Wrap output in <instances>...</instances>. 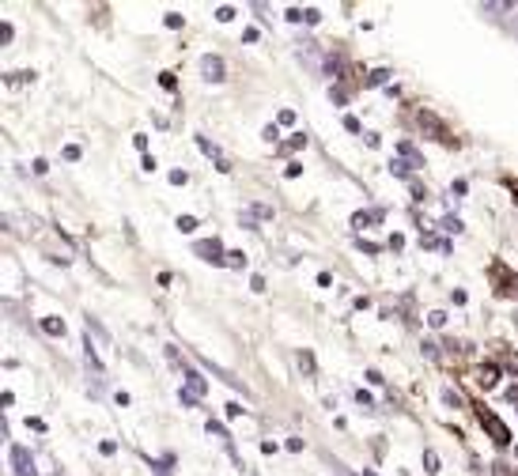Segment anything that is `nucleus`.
Instances as JSON below:
<instances>
[{"label":"nucleus","instance_id":"nucleus-3","mask_svg":"<svg viewBox=\"0 0 518 476\" xmlns=\"http://www.w3.org/2000/svg\"><path fill=\"white\" fill-rule=\"evenodd\" d=\"M201 68H204V76L209 80H224V61H219V57H204Z\"/></svg>","mask_w":518,"mask_h":476},{"label":"nucleus","instance_id":"nucleus-6","mask_svg":"<svg viewBox=\"0 0 518 476\" xmlns=\"http://www.w3.org/2000/svg\"><path fill=\"white\" fill-rule=\"evenodd\" d=\"M42 329H46V333H53V337H57V333H65V325H61V321H57V318H46V321H42Z\"/></svg>","mask_w":518,"mask_h":476},{"label":"nucleus","instance_id":"nucleus-13","mask_svg":"<svg viewBox=\"0 0 518 476\" xmlns=\"http://www.w3.org/2000/svg\"><path fill=\"white\" fill-rule=\"evenodd\" d=\"M427 321H432V325H435V329H439V325H442V321H447V314H439V310H435V314H427Z\"/></svg>","mask_w":518,"mask_h":476},{"label":"nucleus","instance_id":"nucleus-10","mask_svg":"<svg viewBox=\"0 0 518 476\" xmlns=\"http://www.w3.org/2000/svg\"><path fill=\"white\" fill-rule=\"evenodd\" d=\"M179 227H182V231H194V227H197V219H194V216H182V219H179Z\"/></svg>","mask_w":518,"mask_h":476},{"label":"nucleus","instance_id":"nucleus-11","mask_svg":"<svg viewBox=\"0 0 518 476\" xmlns=\"http://www.w3.org/2000/svg\"><path fill=\"white\" fill-rule=\"evenodd\" d=\"M295 122V110H280V125H291Z\"/></svg>","mask_w":518,"mask_h":476},{"label":"nucleus","instance_id":"nucleus-7","mask_svg":"<svg viewBox=\"0 0 518 476\" xmlns=\"http://www.w3.org/2000/svg\"><path fill=\"white\" fill-rule=\"evenodd\" d=\"M424 465H427V472H439V457L427 450V454H424Z\"/></svg>","mask_w":518,"mask_h":476},{"label":"nucleus","instance_id":"nucleus-9","mask_svg":"<svg viewBox=\"0 0 518 476\" xmlns=\"http://www.w3.org/2000/svg\"><path fill=\"white\" fill-rule=\"evenodd\" d=\"M216 20H219V23H227V20H235V8H219V12H216Z\"/></svg>","mask_w":518,"mask_h":476},{"label":"nucleus","instance_id":"nucleus-1","mask_svg":"<svg viewBox=\"0 0 518 476\" xmlns=\"http://www.w3.org/2000/svg\"><path fill=\"white\" fill-rule=\"evenodd\" d=\"M12 465H16V476H31V469H35L31 450L27 446H12Z\"/></svg>","mask_w":518,"mask_h":476},{"label":"nucleus","instance_id":"nucleus-8","mask_svg":"<svg viewBox=\"0 0 518 476\" xmlns=\"http://www.w3.org/2000/svg\"><path fill=\"white\" fill-rule=\"evenodd\" d=\"M227 265H235V269H239V265H246V254H239V250H235V254H227Z\"/></svg>","mask_w":518,"mask_h":476},{"label":"nucleus","instance_id":"nucleus-12","mask_svg":"<svg viewBox=\"0 0 518 476\" xmlns=\"http://www.w3.org/2000/svg\"><path fill=\"white\" fill-rule=\"evenodd\" d=\"M171 182L174 186H186V171H171Z\"/></svg>","mask_w":518,"mask_h":476},{"label":"nucleus","instance_id":"nucleus-5","mask_svg":"<svg viewBox=\"0 0 518 476\" xmlns=\"http://www.w3.org/2000/svg\"><path fill=\"white\" fill-rule=\"evenodd\" d=\"M496 382H499V370H496V367H484V370H481V385H484V390H492Z\"/></svg>","mask_w":518,"mask_h":476},{"label":"nucleus","instance_id":"nucleus-4","mask_svg":"<svg viewBox=\"0 0 518 476\" xmlns=\"http://www.w3.org/2000/svg\"><path fill=\"white\" fill-rule=\"evenodd\" d=\"M197 254H204V261H227V258H219V242L212 238V242H197Z\"/></svg>","mask_w":518,"mask_h":476},{"label":"nucleus","instance_id":"nucleus-2","mask_svg":"<svg viewBox=\"0 0 518 476\" xmlns=\"http://www.w3.org/2000/svg\"><path fill=\"white\" fill-rule=\"evenodd\" d=\"M481 424H484L488 431H492V439H496L499 446H507V442H511V431H507V427H503V424L496 420V416H492V412H481Z\"/></svg>","mask_w":518,"mask_h":476}]
</instances>
